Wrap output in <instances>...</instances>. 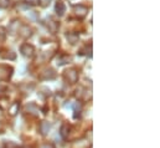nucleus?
<instances>
[{
  "label": "nucleus",
  "mask_w": 160,
  "mask_h": 148,
  "mask_svg": "<svg viewBox=\"0 0 160 148\" xmlns=\"http://www.w3.org/2000/svg\"><path fill=\"white\" fill-rule=\"evenodd\" d=\"M6 39V29L0 26V44H3Z\"/></svg>",
  "instance_id": "dca6fc26"
},
{
  "label": "nucleus",
  "mask_w": 160,
  "mask_h": 148,
  "mask_svg": "<svg viewBox=\"0 0 160 148\" xmlns=\"http://www.w3.org/2000/svg\"><path fill=\"white\" fill-rule=\"evenodd\" d=\"M13 75V67L8 65H0V81H6Z\"/></svg>",
  "instance_id": "f03ea898"
},
{
  "label": "nucleus",
  "mask_w": 160,
  "mask_h": 148,
  "mask_svg": "<svg viewBox=\"0 0 160 148\" xmlns=\"http://www.w3.org/2000/svg\"><path fill=\"white\" fill-rule=\"evenodd\" d=\"M39 3H40V5H41L42 8H46V7H48V5H50L51 0H39Z\"/></svg>",
  "instance_id": "5701e85b"
},
{
  "label": "nucleus",
  "mask_w": 160,
  "mask_h": 148,
  "mask_svg": "<svg viewBox=\"0 0 160 148\" xmlns=\"http://www.w3.org/2000/svg\"><path fill=\"white\" fill-rule=\"evenodd\" d=\"M20 26H21V24H20V21L18 20V19H15V20H13L10 24H9V34H11V35H15L16 33H19V29H20Z\"/></svg>",
  "instance_id": "0eeeda50"
},
{
  "label": "nucleus",
  "mask_w": 160,
  "mask_h": 148,
  "mask_svg": "<svg viewBox=\"0 0 160 148\" xmlns=\"http://www.w3.org/2000/svg\"><path fill=\"white\" fill-rule=\"evenodd\" d=\"M56 77V72L53 68L48 67V68H45L41 73H40V79L42 80H53Z\"/></svg>",
  "instance_id": "39448f33"
},
{
  "label": "nucleus",
  "mask_w": 160,
  "mask_h": 148,
  "mask_svg": "<svg viewBox=\"0 0 160 148\" xmlns=\"http://www.w3.org/2000/svg\"><path fill=\"white\" fill-rule=\"evenodd\" d=\"M63 77L69 84H76L78 81V71L76 68H68L63 72Z\"/></svg>",
  "instance_id": "f257e3e1"
},
{
  "label": "nucleus",
  "mask_w": 160,
  "mask_h": 148,
  "mask_svg": "<svg viewBox=\"0 0 160 148\" xmlns=\"http://www.w3.org/2000/svg\"><path fill=\"white\" fill-rule=\"evenodd\" d=\"M41 148H55V146H53L52 143H46V144H44Z\"/></svg>",
  "instance_id": "393cba45"
},
{
  "label": "nucleus",
  "mask_w": 160,
  "mask_h": 148,
  "mask_svg": "<svg viewBox=\"0 0 160 148\" xmlns=\"http://www.w3.org/2000/svg\"><path fill=\"white\" fill-rule=\"evenodd\" d=\"M68 61H71V56L69 55H60L58 59H57V65H65L67 63Z\"/></svg>",
  "instance_id": "4468645a"
},
{
  "label": "nucleus",
  "mask_w": 160,
  "mask_h": 148,
  "mask_svg": "<svg viewBox=\"0 0 160 148\" xmlns=\"http://www.w3.org/2000/svg\"><path fill=\"white\" fill-rule=\"evenodd\" d=\"M68 131H69L68 124H63V126L61 127V136H62L63 138H67V136H68Z\"/></svg>",
  "instance_id": "f3484780"
},
{
  "label": "nucleus",
  "mask_w": 160,
  "mask_h": 148,
  "mask_svg": "<svg viewBox=\"0 0 160 148\" xmlns=\"http://www.w3.org/2000/svg\"><path fill=\"white\" fill-rule=\"evenodd\" d=\"M10 5V0H0V9H6Z\"/></svg>",
  "instance_id": "412c9836"
},
{
  "label": "nucleus",
  "mask_w": 160,
  "mask_h": 148,
  "mask_svg": "<svg viewBox=\"0 0 160 148\" xmlns=\"http://www.w3.org/2000/svg\"><path fill=\"white\" fill-rule=\"evenodd\" d=\"M66 39H67L68 44L74 45V44H77V42L79 41V35H78L77 33H68V34L66 35Z\"/></svg>",
  "instance_id": "9d476101"
},
{
  "label": "nucleus",
  "mask_w": 160,
  "mask_h": 148,
  "mask_svg": "<svg viewBox=\"0 0 160 148\" xmlns=\"http://www.w3.org/2000/svg\"><path fill=\"white\" fill-rule=\"evenodd\" d=\"M83 51H86L85 54H86V55H88V56L91 57V56H92V44H90V45H86V46H85V49H83L81 52H83Z\"/></svg>",
  "instance_id": "aec40b11"
},
{
  "label": "nucleus",
  "mask_w": 160,
  "mask_h": 148,
  "mask_svg": "<svg viewBox=\"0 0 160 148\" xmlns=\"http://www.w3.org/2000/svg\"><path fill=\"white\" fill-rule=\"evenodd\" d=\"M19 108H20V105H19L18 102L13 103V105L10 106V108H9V112H10V115H11V116H15V115L19 112Z\"/></svg>",
  "instance_id": "2eb2a0df"
},
{
  "label": "nucleus",
  "mask_w": 160,
  "mask_h": 148,
  "mask_svg": "<svg viewBox=\"0 0 160 148\" xmlns=\"http://www.w3.org/2000/svg\"><path fill=\"white\" fill-rule=\"evenodd\" d=\"M0 56H2L3 59H5V60H15L16 59V55H15V52L13 50H5V51H3L2 54H0Z\"/></svg>",
  "instance_id": "f8f14e48"
},
{
  "label": "nucleus",
  "mask_w": 160,
  "mask_h": 148,
  "mask_svg": "<svg viewBox=\"0 0 160 148\" xmlns=\"http://www.w3.org/2000/svg\"><path fill=\"white\" fill-rule=\"evenodd\" d=\"M20 52H21V55L25 56V57H32L34 54H35V47H34V45L26 42V44H23V45H21Z\"/></svg>",
  "instance_id": "7ed1b4c3"
},
{
  "label": "nucleus",
  "mask_w": 160,
  "mask_h": 148,
  "mask_svg": "<svg viewBox=\"0 0 160 148\" xmlns=\"http://www.w3.org/2000/svg\"><path fill=\"white\" fill-rule=\"evenodd\" d=\"M52 56H53V52L52 51H44L42 52V60L44 61H48Z\"/></svg>",
  "instance_id": "a211bd4d"
},
{
  "label": "nucleus",
  "mask_w": 160,
  "mask_h": 148,
  "mask_svg": "<svg viewBox=\"0 0 160 148\" xmlns=\"http://www.w3.org/2000/svg\"><path fill=\"white\" fill-rule=\"evenodd\" d=\"M16 8L20 9V10H27V9L30 8V5H29L27 3H25V2H20V3H18Z\"/></svg>",
  "instance_id": "6ab92c4d"
},
{
  "label": "nucleus",
  "mask_w": 160,
  "mask_h": 148,
  "mask_svg": "<svg viewBox=\"0 0 160 148\" xmlns=\"http://www.w3.org/2000/svg\"><path fill=\"white\" fill-rule=\"evenodd\" d=\"M6 102H8V98H6V97L0 98V107H2V108H6V107H8Z\"/></svg>",
  "instance_id": "4be33fe9"
},
{
  "label": "nucleus",
  "mask_w": 160,
  "mask_h": 148,
  "mask_svg": "<svg viewBox=\"0 0 160 148\" xmlns=\"http://www.w3.org/2000/svg\"><path fill=\"white\" fill-rule=\"evenodd\" d=\"M55 11H56L57 16H63L65 13H66V5L63 3H61V2L57 3L56 7H55Z\"/></svg>",
  "instance_id": "9b49d317"
},
{
  "label": "nucleus",
  "mask_w": 160,
  "mask_h": 148,
  "mask_svg": "<svg viewBox=\"0 0 160 148\" xmlns=\"http://www.w3.org/2000/svg\"><path fill=\"white\" fill-rule=\"evenodd\" d=\"M73 13H74V15H76L77 18L83 19V18H86L87 14H88V8L85 7V5H74V7H73Z\"/></svg>",
  "instance_id": "20e7f679"
},
{
  "label": "nucleus",
  "mask_w": 160,
  "mask_h": 148,
  "mask_svg": "<svg viewBox=\"0 0 160 148\" xmlns=\"http://www.w3.org/2000/svg\"><path fill=\"white\" fill-rule=\"evenodd\" d=\"M50 128H51V124H50L47 121H42V122H41V124H40V131H41L42 134H47L48 131H50Z\"/></svg>",
  "instance_id": "ddd939ff"
},
{
  "label": "nucleus",
  "mask_w": 160,
  "mask_h": 148,
  "mask_svg": "<svg viewBox=\"0 0 160 148\" xmlns=\"http://www.w3.org/2000/svg\"><path fill=\"white\" fill-rule=\"evenodd\" d=\"M25 110H26L27 113H30V115H32V116H39V113H40V110H39V107H37L35 103H29V105H26Z\"/></svg>",
  "instance_id": "1a4fd4ad"
},
{
  "label": "nucleus",
  "mask_w": 160,
  "mask_h": 148,
  "mask_svg": "<svg viewBox=\"0 0 160 148\" xmlns=\"http://www.w3.org/2000/svg\"><path fill=\"white\" fill-rule=\"evenodd\" d=\"M46 26H47V29H48V31L50 33H52V34H56L57 31H58V28H60V24L57 23V21H55V20H47L46 21Z\"/></svg>",
  "instance_id": "6e6552de"
},
{
  "label": "nucleus",
  "mask_w": 160,
  "mask_h": 148,
  "mask_svg": "<svg viewBox=\"0 0 160 148\" xmlns=\"http://www.w3.org/2000/svg\"><path fill=\"white\" fill-rule=\"evenodd\" d=\"M19 34H20L21 37L27 39V37H30L32 35V30H31V28L29 25H21L20 29H19Z\"/></svg>",
  "instance_id": "423d86ee"
},
{
  "label": "nucleus",
  "mask_w": 160,
  "mask_h": 148,
  "mask_svg": "<svg viewBox=\"0 0 160 148\" xmlns=\"http://www.w3.org/2000/svg\"><path fill=\"white\" fill-rule=\"evenodd\" d=\"M27 4L29 5H36V4H39V0H27Z\"/></svg>",
  "instance_id": "b1692460"
}]
</instances>
